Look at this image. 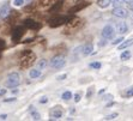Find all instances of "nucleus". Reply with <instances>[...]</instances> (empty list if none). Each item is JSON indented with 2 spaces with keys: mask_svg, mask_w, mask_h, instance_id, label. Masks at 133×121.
Returning a JSON list of instances; mask_svg holds the SVG:
<instances>
[{
  "mask_svg": "<svg viewBox=\"0 0 133 121\" xmlns=\"http://www.w3.org/2000/svg\"><path fill=\"white\" fill-rule=\"evenodd\" d=\"M79 101H81V95H79V93H76V95H74V102L78 103Z\"/></svg>",
  "mask_w": 133,
  "mask_h": 121,
  "instance_id": "27",
  "label": "nucleus"
},
{
  "mask_svg": "<svg viewBox=\"0 0 133 121\" xmlns=\"http://www.w3.org/2000/svg\"><path fill=\"white\" fill-rule=\"evenodd\" d=\"M110 4H111V0H98V1H97V5H98L101 9L108 7Z\"/></svg>",
  "mask_w": 133,
  "mask_h": 121,
  "instance_id": "15",
  "label": "nucleus"
},
{
  "mask_svg": "<svg viewBox=\"0 0 133 121\" xmlns=\"http://www.w3.org/2000/svg\"><path fill=\"white\" fill-rule=\"evenodd\" d=\"M5 93H6V90H5V89H1V90H0V96H3Z\"/></svg>",
  "mask_w": 133,
  "mask_h": 121,
  "instance_id": "33",
  "label": "nucleus"
},
{
  "mask_svg": "<svg viewBox=\"0 0 133 121\" xmlns=\"http://www.w3.org/2000/svg\"><path fill=\"white\" fill-rule=\"evenodd\" d=\"M65 64H66L65 58H64L62 55H56V56H54V58L50 60V62H49L50 67L55 68V70H59V68L64 67V66H65Z\"/></svg>",
  "mask_w": 133,
  "mask_h": 121,
  "instance_id": "4",
  "label": "nucleus"
},
{
  "mask_svg": "<svg viewBox=\"0 0 133 121\" xmlns=\"http://www.w3.org/2000/svg\"><path fill=\"white\" fill-rule=\"evenodd\" d=\"M13 101H16L15 97H11V98H5V99H4V102H13Z\"/></svg>",
  "mask_w": 133,
  "mask_h": 121,
  "instance_id": "28",
  "label": "nucleus"
},
{
  "mask_svg": "<svg viewBox=\"0 0 133 121\" xmlns=\"http://www.w3.org/2000/svg\"><path fill=\"white\" fill-rule=\"evenodd\" d=\"M101 62H91L90 64V67H92V68H96V70H98V68H101Z\"/></svg>",
  "mask_w": 133,
  "mask_h": 121,
  "instance_id": "21",
  "label": "nucleus"
},
{
  "mask_svg": "<svg viewBox=\"0 0 133 121\" xmlns=\"http://www.w3.org/2000/svg\"><path fill=\"white\" fill-rule=\"evenodd\" d=\"M24 4V0H13V5L15 6H22Z\"/></svg>",
  "mask_w": 133,
  "mask_h": 121,
  "instance_id": "24",
  "label": "nucleus"
},
{
  "mask_svg": "<svg viewBox=\"0 0 133 121\" xmlns=\"http://www.w3.org/2000/svg\"><path fill=\"white\" fill-rule=\"evenodd\" d=\"M19 84H21V77L17 72H12L7 76V79L5 82V85L7 88H16L18 86Z\"/></svg>",
  "mask_w": 133,
  "mask_h": 121,
  "instance_id": "3",
  "label": "nucleus"
},
{
  "mask_svg": "<svg viewBox=\"0 0 133 121\" xmlns=\"http://www.w3.org/2000/svg\"><path fill=\"white\" fill-rule=\"evenodd\" d=\"M92 50H94L92 43H87L85 46L83 47V49H82V53H83V55H89V54L92 53Z\"/></svg>",
  "mask_w": 133,
  "mask_h": 121,
  "instance_id": "13",
  "label": "nucleus"
},
{
  "mask_svg": "<svg viewBox=\"0 0 133 121\" xmlns=\"http://www.w3.org/2000/svg\"><path fill=\"white\" fill-rule=\"evenodd\" d=\"M128 7H130V9L133 11V0H131V1H128Z\"/></svg>",
  "mask_w": 133,
  "mask_h": 121,
  "instance_id": "31",
  "label": "nucleus"
},
{
  "mask_svg": "<svg viewBox=\"0 0 133 121\" xmlns=\"http://www.w3.org/2000/svg\"><path fill=\"white\" fill-rule=\"evenodd\" d=\"M48 102V98L47 97H42V98L40 99V103H47Z\"/></svg>",
  "mask_w": 133,
  "mask_h": 121,
  "instance_id": "30",
  "label": "nucleus"
},
{
  "mask_svg": "<svg viewBox=\"0 0 133 121\" xmlns=\"http://www.w3.org/2000/svg\"><path fill=\"white\" fill-rule=\"evenodd\" d=\"M11 13V9H10V5L9 4H5L1 9H0V18L1 19H5L9 17V15Z\"/></svg>",
  "mask_w": 133,
  "mask_h": 121,
  "instance_id": "10",
  "label": "nucleus"
},
{
  "mask_svg": "<svg viewBox=\"0 0 133 121\" xmlns=\"http://www.w3.org/2000/svg\"><path fill=\"white\" fill-rule=\"evenodd\" d=\"M126 97H132L133 96V86H131L130 89H127L126 91V95H125Z\"/></svg>",
  "mask_w": 133,
  "mask_h": 121,
  "instance_id": "23",
  "label": "nucleus"
},
{
  "mask_svg": "<svg viewBox=\"0 0 133 121\" xmlns=\"http://www.w3.org/2000/svg\"><path fill=\"white\" fill-rule=\"evenodd\" d=\"M131 21H132V22H133V13H132V15H131Z\"/></svg>",
  "mask_w": 133,
  "mask_h": 121,
  "instance_id": "34",
  "label": "nucleus"
},
{
  "mask_svg": "<svg viewBox=\"0 0 133 121\" xmlns=\"http://www.w3.org/2000/svg\"><path fill=\"white\" fill-rule=\"evenodd\" d=\"M113 15L115 17H119V18H126L127 16H128V12H127V10L122 9V7H114L113 10Z\"/></svg>",
  "mask_w": 133,
  "mask_h": 121,
  "instance_id": "7",
  "label": "nucleus"
},
{
  "mask_svg": "<svg viewBox=\"0 0 133 121\" xmlns=\"http://www.w3.org/2000/svg\"><path fill=\"white\" fill-rule=\"evenodd\" d=\"M61 98L65 99V101H68L70 98H72V92H71V91H65V92L62 93Z\"/></svg>",
  "mask_w": 133,
  "mask_h": 121,
  "instance_id": "20",
  "label": "nucleus"
},
{
  "mask_svg": "<svg viewBox=\"0 0 133 121\" xmlns=\"http://www.w3.org/2000/svg\"><path fill=\"white\" fill-rule=\"evenodd\" d=\"M116 30H118L119 34H125L128 30V26H127V24L125 22H120L116 24Z\"/></svg>",
  "mask_w": 133,
  "mask_h": 121,
  "instance_id": "12",
  "label": "nucleus"
},
{
  "mask_svg": "<svg viewBox=\"0 0 133 121\" xmlns=\"http://www.w3.org/2000/svg\"><path fill=\"white\" fill-rule=\"evenodd\" d=\"M24 26L28 29H32V30H37V29L41 28V24L40 23L35 22L32 19H25L24 21Z\"/></svg>",
  "mask_w": 133,
  "mask_h": 121,
  "instance_id": "8",
  "label": "nucleus"
},
{
  "mask_svg": "<svg viewBox=\"0 0 133 121\" xmlns=\"http://www.w3.org/2000/svg\"><path fill=\"white\" fill-rule=\"evenodd\" d=\"M49 116H50V120H59V119L62 116L61 106H56V107H54V108L50 109Z\"/></svg>",
  "mask_w": 133,
  "mask_h": 121,
  "instance_id": "6",
  "label": "nucleus"
},
{
  "mask_svg": "<svg viewBox=\"0 0 133 121\" xmlns=\"http://www.w3.org/2000/svg\"><path fill=\"white\" fill-rule=\"evenodd\" d=\"M92 93H94V88H90V90L87 92V97L88 98H90V97L92 96Z\"/></svg>",
  "mask_w": 133,
  "mask_h": 121,
  "instance_id": "25",
  "label": "nucleus"
},
{
  "mask_svg": "<svg viewBox=\"0 0 133 121\" xmlns=\"http://www.w3.org/2000/svg\"><path fill=\"white\" fill-rule=\"evenodd\" d=\"M122 4H125V0H111V5L114 7H120Z\"/></svg>",
  "mask_w": 133,
  "mask_h": 121,
  "instance_id": "19",
  "label": "nucleus"
},
{
  "mask_svg": "<svg viewBox=\"0 0 133 121\" xmlns=\"http://www.w3.org/2000/svg\"><path fill=\"white\" fill-rule=\"evenodd\" d=\"M24 34V28L23 26H18V28H16L12 32V40L13 41H18L19 38L23 36Z\"/></svg>",
  "mask_w": 133,
  "mask_h": 121,
  "instance_id": "9",
  "label": "nucleus"
},
{
  "mask_svg": "<svg viewBox=\"0 0 133 121\" xmlns=\"http://www.w3.org/2000/svg\"><path fill=\"white\" fill-rule=\"evenodd\" d=\"M133 44V38H131V40H127L125 41L124 43H121L120 46H119V49H125V48H128V47H131Z\"/></svg>",
  "mask_w": 133,
  "mask_h": 121,
  "instance_id": "16",
  "label": "nucleus"
},
{
  "mask_svg": "<svg viewBox=\"0 0 133 121\" xmlns=\"http://www.w3.org/2000/svg\"><path fill=\"white\" fill-rule=\"evenodd\" d=\"M66 77H67V75H61V76H59V77H58V80H64Z\"/></svg>",
  "mask_w": 133,
  "mask_h": 121,
  "instance_id": "29",
  "label": "nucleus"
},
{
  "mask_svg": "<svg viewBox=\"0 0 133 121\" xmlns=\"http://www.w3.org/2000/svg\"><path fill=\"white\" fill-rule=\"evenodd\" d=\"M131 58V52L130 50H125L124 53L121 54V56H120V59L122 60V61H125V60H128Z\"/></svg>",
  "mask_w": 133,
  "mask_h": 121,
  "instance_id": "18",
  "label": "nucleus"
},
{
  "mask_svg": "<svg viewBox=\"0 0 133 121\" xmlns=\"http://www.w3.org/2000/svg\"><path fill=\"white\" fill-rule=\"evenodd\" d=\"M115 32H116V31H115V29L113 28L111 25H105L102 30V37L104 38V40H110V38L114 37Z\"/></svg>",
  "mask_w": 133,
  "mask_h": 121,
  "instance_id": "5",
  "label": "nucleus"
},
{
  "mask_svg": "<svg viewBox=\"0 0 133 121\" xmlns=\"http://www.w3.org/2000/svg\"><path fill=\"white\" fill-rule=\"evenodd\" d=\"M72 18H73L72 16H59V17H55V18L49 21V26L50 28H58L60 25L68 23Z\"/></svg>",
  "mask_w": 133,
  "mask_h": 121,
  "instance_id": "2",
  "label": "nucleus"
},
{
  "mask_svg": "<svg viewBox=\"0 0 133 121\" xmlns=\"http://www.w3.org/2000/svg\"><path fill=\"white\" fill-rule=\"evenodd\" d=\"M89 5V3H82V4H77L74 7H72V9H70V11L68 12L71 13V15H73V13H76V12H78V11H81V10H83V9H85V7Z\"/></svg>",
  "mask_w": 133,
  "mask_h": 121,
  "instance_id": "11",
  "label": "nucleus"
},
{
  "mask_svg": "<svg viewBox=\"0 0 133 121\" xmlns=\"http://www.w3.org/2000/svg\"><path fill=\"white\" fill-rule=\"evenodd\" d=\"M35 59H36V56L30 50H25L24 53L22 54V58H21V67L22 68H26L29 66H31L34 64Z\"/></svg>",
  "mask_w": 133,
  "mask_h": 121,
  "instance_id": "1",
  "label": "nucleus"
},
{
  "mask_svg": "<svg viewBox=\"0 0 133 121\" xmlns=\"http://www.w3.org/2000/svg\"><path fill=\"white\" fill-rule=\"evenodd\" d=\"M29 76H30V78H32V79H35V78H38L41 76V70H38V68L30 70V72H29Z\"/></svg>",
  "mask_w": 133,
  "mask_h": 121,
  "instance_id": "14",
  "label": "nucleus"
},
{
  "mask_svg": "<svg viewBox=\"0 0 133 121\" xmlns=\"http://www.w3.org/2000/svg\"><path fill=\"white\" fill-rule=\"evenodd\" d=\"M47 66V60L46 59H41L40 61L36 64V67L38 68V70H43V68H46Z\"/></svg>",
  "mask_w": 133,
  "mask_h": 121,
  "instance_id": "17",
  "label": "nucleus"
},
{
  "mask_svg": "<svg viewBox=\"0 0 133 121\" xmlns=\"http://www.w3.org/2000/svg\"><path fill=\"white\" fill-rule=\"evenodd\" d=\"M115 118H118V113H113V114H110V115H107V116H105V120H113V119H115Z\"/></svg>",
  "mask_w": 133,
  "mask_h": 121,
  "instance_id": "22",
  "label": "nucleus"
},
{
  "mask_svg": "<svg viewBox=\"0 0 133 121\" xmlns=\"http://www.w3.org/2000/svg\"><path fill=\"white\" fill-rule=\"evenodd\" d=\"M122 41H124V37H119V38H116L115 41H113L111 43H113V44H118V43H120V42H122Z\"/></svg>",
  "mask_w": 133,
  "mask_h": 121,
  "instance_id": "26",
  "label": "nucleus"
},
{
  "mask_svg": "<svg viewBox=\"0 0 133 121\" xmlns=\"http://www.w3.org/2000/svg\"><path fill=\"white\" fill-rule=\"evenodd\" d=\"M0 119H1V120H6V119H7V115H6V114L0 115Z\"/></svg>",
  "mask_w": 133,
  "mask_h": 121,
  "instance_id": "32",
  "label": "nucleus"
}]
</instances>
